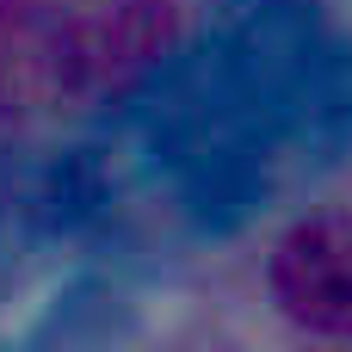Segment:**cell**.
Returning <instances> with one entry per match:
<instances>
[{"label": "cell", "mask_w": 352, "mask_h": 352, "mask_svg": "<svg viewBox=\"0 0 352 352\" xmlns=\"http://www.w3.org/2000/svg\"><path fill=\"white\" fill-rule=\"evenodd\" d=\"M167 37V0H0V111L25 118L111 93Z\"/></svg>", "instance_id": "1"}, {"label": "cell", "mask_w": 352, "mask_h": 352, "mask_svg": "<svg viewBox=\"0 0 352 352\" xmlns=\"http://www.w3.org/2000/svg\"><path fill=\"white\" fill-rule=\"evenodd\" d=\"M272 291L309 334H352V217H309L278 241Z\"/></svg>", "instance_id": "2"}]
</instances>
